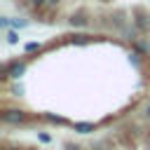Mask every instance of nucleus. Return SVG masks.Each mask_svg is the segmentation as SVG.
<instances>
[{
	"mask_svg": "<svg viewBox=\"0 0 150 150\" xmlns=\"http://www.w3.org/2000/svg\"><path fill=\"white\" fill-rule=\"evenodd\" d=\"M7 40H9L12 45H14V42H16V33H9V35H7Z\"/></svg>",
	"mask_w": 150,
	"mask_h": 150,
	"instance_id": "39448f33",
	"label": "nucleus"
},
{
	"mask_svg": "<svg viewBox=\"0 0 150 150\" xmlns=\"http://www.w3.org/2000/svg\"><path fill=\"white\" fill-rule=\"evenodd\" d=\"M33 49H40V45L38 42H28L26 45V52H33Z\"/></svg>",
	"mask_w": 150,
	"mask_h": 150,
	"instance_id": "20e7f679",
	"label": "nucleus"
},
{
	"mask_svg": "<svg viewBox=\"0 0 150 150\" xmlns=\"http://www.w3.org/2000/svg\"><path fill=\"white\" fill-rule=\"evenodd\" d=\"M2 120H5L7 124H23L28 117H26V112H21V110H5V112H2Z\"/></svg>",
	"mask_w": 150,
	"mask_h": 150,
	"instance_id": "f03ea898",
	"label": "nucleus"
},
{
	"mask_svg": "<svg viewBox=\"0 0 150 150\" xmlns=\"http://www.w3.org/2000/svg\"><path fill=\"white\" fill-rule=\"evenodd\" d=\"M23 73H26V63H23V61L5 63V77H21Z\"/></svg>",
	"mask_w": 150,
	"mask_h": 150,
	"instance_id": "f257e3e1",
	"label": "nucleus"
},
{
	"mask_svg": "<svg viewBox=\"0 0 150 150\" xmlns=\"http://www.w3.org/2000/svg\"><path fill=\"white\" fill-rule=\"evenodd\" d=\"M66 150H82V148H77V145H70V143H68V145H66Z\"/></svg>",
	"mask_w": 150,
	"mask_h": 150,
	"instance_id": "423d86ee",
	"label": "nucleus"
},
{
	"mask_svg": "<svg viewBox=\"0 0 150 150\" xmlns=\"http://www.w3.org/2000/svg\"><path fill=\"white\" fill-rule=\"evenodd\" d=\"M145 117L150 120V103H148V108H145Z\"/></svg>",
	"mask_w": 150,
	"mask_h": 150,
	"instance_id": "0eeeda50",
	"label": "nucleus"
},
{
	"mask_svg": "<svg viewBox=\"0 0 150 150\" xmlns=\"http://www.w3.org/2000/svg\"><path fill=\"white\" fill-rule=\"evenodd\" d=\"M75 129L82 131V134H87V131H94V124H75Z\"/></svg>",
	"mask_w": 150,
	"mask_h": 150,
	"instance_id": "7ed1b4c3",
	"label": "nucleus"
}]
</instances>
